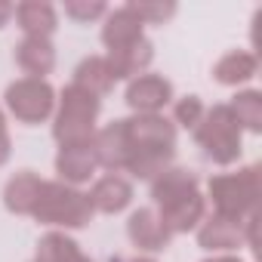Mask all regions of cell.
<instances>
[{
  "instance_id": "83f0119b",
  "label": "cell",
  "mask_w": 262,
  "mask_h": 262,
  "mask_svg": "<svg viewBox=\"0 0 262 262\" xmlns=\"http://www.w3.org/2000/svg\"><path fill=\"white\" fill-rule=\"evenodd\" d=\"M207 262H241L237 256H213V259H207Z\"/></svg>"
},
{
  "instance_id": "30bf717a",
  "label": "cell",
  "mask_w": 262,
  "mask_h": 262,
  "mask_svg": "<svg viewBox=\"0 0 262 262\" xmlns=\"http://www.w3.org/2000/svg\"><path fill=\"white\" fill-rule=\"evenodd\" d=\"M126 237L136 250H145V253H161L170 247V231L164 228V222L158 219V213L151 207H139L129 213V222H126Z\"/></svg>"
},
{
  "instance_id": "2e32d148",
  "label": "cell",
  "mask_w": 262,
  "mask_h": 262,
  "mask_svg": "<svg viewBox=\"0 0 262 262\" xmlns=\"http://www.w3.org/2000/svg\"><path fill=\"white\" fill-rule=\"evenodd\" d=\"M244 241V222H231V219H222V216H207L201 219L198 225V244L204 250H234L237 244Z\"/></svg>"
},
{
  "instance_id": "7a4b0ae2",
  "label": "cell",
  "mask_w": 262,
  "mask_h": 262,
  "mask_svg": "<svg viewBox=\"0 0 262 262\" xmlns=\"http://www.w3.org/2000/svg\"><path fill=\"white\" fill-rule=\"evenodd\" d=\"M151 198L158 207L155 213L170 234L191 231L204 219V194L191 170L167 167L161 176L151 179Z\"/></svg>"
},
{
  "instance_id": "5b68a950",
  "label": "cell",
  "mask_w": 262,
  "mask_h": 262,
  "mask_svg": "<svg viewBox=\"0 0 262 262\" xmlns=\"http://www.w3.org/2000/svg\"><path fill=\"white\" fill-rule=\"evenodd\" d=\"M210 201L213 213L231 222H244L253 210H259V167H247L237 173H219L210 179Z\"/></svg>"
},
{
  "instance_id": "d4e9b609",
  "label": "cell",
  "mask_w": 262,
  "mask_h": 262,
  "mask_svg": "<svg viewBox=\"0 0 262 262\" xmlns=\"http://www.w3.org/2000/svg\"><path fill=\"white\" fill-rule=\"evenodd\" d=\"M10 148H13V142H10V133H7L4 111H0V167H4V164L10 161Z\"/></svg>"
},
{
  "instance_id": "ba28073f",
  "label": "cell",
  "mask_w": 262,
  "mask_h": 262,
  "mask_svg": "<svg viewBox=\"0 0 262 262\" xmlns=\"http://www.w3.org/2000/svg\"><path fill=\"white\" fill-rule=\"evenodd\" d=\"M173 102V83L164 74H139L126 83V105L136 114H158Z\"/></svg>"
},
{
  "instance_id": "7c38bea8",
  "label": "cell",
  "mask_w": 262,
  "mask_h": 262,
  "mask_svg": "<svg viewBox=\"0 0 262 262\" xmlns=\"http://www.w3.org/2000/svg\"><path fill=\"white\" fill-rule=\"evenodd\" d=\"M90 204L96 213H120L133 204V182L120 173H105L102 179H96L93 191H90Z\"/></svg>"
},
{
  "instance_id": "4fadbf2b",
  "label": "cell",
  "mask_w": 262,
  "mask_h": 262,
  "mask_svg": "<svg viewBox=\"0 0 262 262\" xmlns=\"http://www.w3.org/2000/svg\"><path fill=\"white\" fill-rule=\"evenodd\" d=\"M151 59H155V43H151L148 37L129 43V47H123V50H111V53L105 56V62H108L114 80H133V77H139V74L151 65Z\"/></svg>"
},
{
  "instance_id": "5bb4252c",
  "label": "cell",
  "mask_w": 262,
  "mask_h": 262,
  "mask_svg": "<svg viewBox=\"0 0 262 262\" xmlns=\"http://www.w3.org/2000/svg\"><path fill=\"white\" fill-rule=\"evenodd\" d=\"M16 65L34 80H47V74L56 68V50L50 37H22L16 47Z\"/></svg>"
},
{
  "instance_id": "3957f363",
  "label": "cell",
  "mask_w": 262,
  "mask_h": 262,
  "mask_svg": "<svg viewBox=\"0 0 262 262\" xmlns=\"http://www.w3.org/2000/svg\"><path fill=\"white\" fill-rule=\"evenodd\" d=\"M31 216L37 222L56 225V228H86L93 222L96 210L90 204V194L77 191L74 185H65L59 179H53V182L43 179Z\"/></svg>"
},
{
  "instance_id": "6da1fadb",
  "label": "cell",
  "mask_w": 262,
  "mask_h": 262,
  "mask_svg": "<svg viewBox=\"0 0 262 262\" xmlns=\"http://www.w3.org/2000/svg\"><path fill=\"white\" fill-rule=\"evenodd\" d=\"M126 129V164L123 170L136 179L161 176L176 151V126L161 114H136L123 120Z\"/></svg>"
},
{
  "instance_id": "9a60e30c",
  "label": "cell",
  "mask_w": 262,
  "mask_h": 262,
  "mask_svg": "<svg viewBox=\"0 0 262 262\" xmlns=\"http://www.w3.org/2000/svg\"><path fill=\"white\" fill-rule=\"evenodd\" d=\"M40 185H43V179L34 170H19L4 188V207L16 216H31L37 194H40Z\"/></svg>"
},
{
  "instance_id": "d6986e66",
  "label": "cell",
  "mask_w": 262,
  "mask_h": 262,
  "mask_svg": "<svg viewBox=\"0 0 262 262\" xmlns=\"http://www.w3.org/2000/svg\"><path fill=\"white\" fill-rule=\"evenodd\" d=\"M256 68H259V62H256L253 53H247V50H231V53H225V56L213 65V77H216L219 83H225V86H237V83H247V80L256 74Z\"/></svg>"
},
{
  "instance_id": "9c48e42d",
  "label": "cell",
  "mask_w": 262,
  "mask_h": 262,
  "mask_svg": "<svg viewBox=\"0 0 262 262\" xmlns=\"http://www.w3.org/2000/svg\"><path fill=\"white\" fill-rule=\"evenodd\" d=\"M99 170V161H96V148H93V139L90 142H71V145H59V155H56V173H59V182L65 185H77V182H90Z\"/></svg>"
},
{
  "instance_id": "8992f818",
  "label": "cell",
  "mask_w": 262,
  "mask_h": 262,
  "mask_svg": "<svg viewBox=\"0 0 262 262\" xmlns=\"http://www.w3.org/2000/svg\"><path fill=\"white\" fill-rule=\"evenodd\" d=\"M194 142L204 155L216 164H234L241 158V126L228 105H213L204 111L201 123L194 126Z\"/></svg>"
},
{
  "instance_id": "e0dca14e",
  "label": "cell",
  "mask_w": 262,
  "mask_h": 262,
  "mask_svg": "<svg viewBox=\"0 0 262 262\" xmlns=\"http://www.w3.org/2000/svg\"><path fill=\"white\" fill-rule=\"evenodd\" d=\"M13 16L19 22V28L25 31V37H50L59 25L56 7L53 4H40V0H25V4L13 7Z\"/></svg>"
},
{
  "instance_id": "4316f807",
  "label": "cell",
  "mask_w": 262,
  "mask_h": 262,
  "mask_svg": "<svg viewBox=\"0 0 262 262\" xmlns=\"http://www.w3.org/2000/svg\"><path fill=\"white\" fill-rule=\"evenodd\" d=\"M111 262H155V259H145V256H111Z\"/></svg>"
},
{
  "instance_id": "ac0fdd59",
  "label": "cell",
  "mask_w": 262,
  "mask_h": 262,
  "mask_svg": "<svg viewBox=\"0 0 262 262\" xmlns=\"http://www.w3.org/2000/svg\"><path fill=\"white\" fill-rule=\"evenodd\" d=\"M34 262H93L90 256H83L80 244L71 241L65 231H47L37 241V256Z\"/></svg>"
},
{
  "instance_id": "8fae6325",
  "label": "cell",
  "mask_w": 262,
  "mask_h": 262,
  "mask_svg": "<svg viewBox=\"0 0 262 262\" xmlns=\"http://www.w3.org/2000/svg\"><path fill=\"white\" fill-rule=\"evenodd\" d=\"M145 37V25L139 22V16L126 7H117V10H108L105 13V25H102V43L111 50H123L129 43H136Z\"/></svg>"
},
{
  "instance_id": "ffe728a7",
  "label": "cell",
  "mask_w": 262,
  "mask_h": 262,
  "mask_svg": "<svg viewBox=\"0 0 262 262\" xmlns=\"http://www.w3.org/2000/svg\"><path fill=\"white\" fill-rule=\"evenodd\" d=\"M77 86L96 93V96H105L111 86H114V77H111V68L105 62V56H86L77 68H74V80Z\"/></svg>"
},
{
  "instance_id": "52a82bcc",
  "label": "cell",
  "mask_w": 262,
  "mask_h": 262,
  "mask_svg": "<svg viewBox=\"0 0 262 262\" xmlns=\"http://www.w3.org/2000/svg\"><path fill=\"white\" fill-rule=\"evenodd\" d=\"M7 111L25 123V126H37L43 123L53 108H56V90L50 86V80H34V77H19L7 86L4 93Z\"/></svg>"
},
{
  "instance_id": "cb8c5ba5",
  "label": "cell",
  "mask_w": 262,
  "mask_h": 262,
  "mask_svg": "<svg viewBox=\"0 0 262 262\" xmlns=\"http://www.w3.org/2000/svg\"><path fill=\"white\" fill-rule=\"evenodd\" d=\"M105 13H108L105 4H65V16H71L74 22H93Z\"/></svg>"
},
{
  "instance_id": "44dd1931",
  "label": "cell",
  "mask_w": 262,
  "mask_h": 262,
  "mask_svg": "<svg viewBox=\"0 0 262 262\" xmlns=\"http://www.w3.org/2000/svg\"><path fill=\"white\" fill-rule=\"evenodd\" d=\"M228 108H231V114H234L241 129H250V133H259L262 129V93L244 90V93H237L228 102Z\"/></svg>"
},
{
  "instance_id": "277c9868",
  "label": "cell",
  "mask_w": 262,
  "mask_h": 262,
  "mask_svg": "<svg viewBox=\"0 0 262 262\" xmlns=\"http://www.w3.org/2000/svg\"><path fill=\"white\" fill-rule=\"evenodd\" d=\"M102 111V99L77 83H68L62 90L59 108H56V123H53V136L59 145L71 142H90L96 136V117Z\"/></svg>"
},
{
  "instance_id": "484cf974",
  "label": "cell",
  "mask_w": 262,
  "mask_h": 262,
  "mask_svg": "<svg viewBox=\"0 0 262 262\" xmlns=\"http://www.w3.org/2000/svg\"><path fill=\"white\" fill-rule=\"evenodd\" d=\"M10 19H13V4H4V0H0V28H4Z\"/></svg>"
},
{
  "instance_id": "603a6c76",
  "label": "cell",
  "mask_w": 262,
  "mask_h": 262,
  "mask_svg": "<svg viewBox=\"0 0 262 262\" xmlns=\"http://www.w3.org/2000/svg\"><path fill=\"white\" fill-rule=\"evenodd\" d=\"M129 10L139 16L142 25H164L176 16V4H129Z\"/></svg>"
},
{
  "instance_id": "7402d4cb",
  "label": "cell",
  "mask_w": 262,
  "mask_h": 262,
  "mask_svg": "<svg viewBox=\"0 0 262 262\" xmlns=\"http://www.w3.org/2000/svg\"><path fill=\"white\" fill-rule=\"evenodd\" d=\"M204 111H207V108H204L201 96H185V99H179V102L173 105V117H176V123L185 126V129H194V126L201 123Z\"/></svg>"
}]
</instances>
